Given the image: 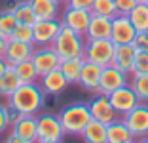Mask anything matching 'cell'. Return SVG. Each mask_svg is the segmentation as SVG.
I'll return each instance as SVG.
<instances>
[{
    "label": "cell",
    "mask_w": 148,
    "mask_h": 143,
    "mask_svg": "<svg viewBox=\"0 0 148 143\" xmlns=\"http://www.w3.org/2000/svg\"><path fill=\"white\" fill-rule=\"evenodd\" d=\"M44 90L40 84H19V88L8 97V107L15 109L23 115H36L42 111Z\"/></svg>",
    "instance_id": "obj_1"
},
{
    "label": "cell",
    "mask_w": 148,
    "mask_h": 143,
    "mask_svg": "<svg viewBox=\"0 0 148 143\" xmlns=\"http://www.w3.org/2000/svg\"><path fill=\"white\" fill-rule=\"evenodd\" d=\"M59 120L65 134L69 135H80L86 128V124L91 120V111H89V105L78 101V103H70L66 107H63L59 111Z\"/></svg>",
    "instance_id": "obj_2"
},
{
    "label": "cell",
    "mask_w": 148,
    "mask_h": 143,
    "mask_svg": "<svg viewBox=\"0 0 148 143\" xmlns=\"http://www.w3.org/2000/svg\"><path fill=\"white\" fill-rule=\"evenodd\" d=\"M51 46L55 48V52L59 53L61 59H66V57H84L86 36L72 31L66 25H61V29H59Z\"/></svg>",
    "instance_id": "obj_3"
},
{
    "label": "cell",
    "mask_w": 148,
    "mask_h": 143,
    "mask_svg": "<svg viewBox=\"0 0 148 143\" xmlns=\"http://www.w3.org/2000/svg\"><path fill=\"white\" fill-rule=\"evenodd\" d=\"M114 52H116V44L110 38H93L86 40V50H84V59L93 61L101 67L112 65Z\"/></svg>",
    "instance_id": "obj_4"
},
{
    "label": "cell",
    "mask_w": 148,
    "mask_h": 143,
    "mask_svg": "<svg viewBox=\"0 0 148 143\" xmlns=\"http://www.w3.org/2000/svg\"><path fill=\"white\" fill-rule=\"evenodd\" d=\"M38 128H36V141L38 143H59L65 137V130L61 126L59 115L46 113L36 117Z\"/></svg>",
    "instance_id": "obj_5"
},
{
    "label": "cell",
    "mask_w": 148,
    "mask_h": 143,
    "mask_svg": "<svg viewBox=\"0 0 148 143\" xmlns=\"http://www.w3.org/2000/svg\"><path fill=\"white\" fill-rule=\"evenodd\" d=\"M127 128L133 132L135 139H144L148 135V105L139 101L129 113L123 115Z\"/></svg>",
    "instance_id": "obj_6"
},
{
    "label": "cell",
    "mask_w": 148,
    "mask_h": 143,
    "mask_svg": "<svg viewBox=\"0 0 148 143\" xmlns=\"http://www.w3.org/2000/svg\"><path fill=\"white\" fill-rule=\"evenodd\" d=\"M31 59H32V63H34V67H36L40 76L49 73V71H53V69H57L59 63H61V57H59V53L55 52V48H53L51 44H49V46L34 48Z\"/></svg>",
    "instance_id": "obj_7"
},
{
    "label": "cell",
    "mask_w": 148,
    "mask_h": 143,
    "mask_svg": "<svg viewBox=\"0 0 148 143\" xmlns=\"http://www.w3.org/2000/svg\"><path fill=\"white\" fill-rule=\"evenodd\" d=\"M137 36V31L131 23L129 15H122L118 13L116 17H112V29H110V40L114 44H133Z\"/></svg>",
    "instance_id": "obj_8"
},
{
    "label": "cell",
    "mask_w": 148,
    "mask_h": 143,
    "mask_svg": "<svg viewBox=\"0 0 148 143\" xmlns=\"http://www.w3.org/2000/svg\"><path fill=\"white\" fill-rule=\"evenodd\" d=\"M61 25H63V21H59L57 17L55 19H38L32 25L34 44L36 46H49V44H53Z\"/></svg>",
    "instance_id": "obj_9"
},
{
    "label": "cell",
    "mask_w": 148,
    "mask_h": 143,
    "mask_svg": "<svg viewBox=\"0 0 148 143\" xmlns=\"http://www.w3.org/2000/svg\"><path fill=\"white\" fill-rule=\"evenodd\" d=\"M108 99H110L112 107L116 109V113L120 115V117H123L125 113H129L131 109L140 101L139 97H137L135 90H133L129 84H125V86H122V88H118V90L110 92Z\"/></svg>",
    "instance_id": "obj_10"
},
{
    "label": "cell",
    "mask_w": 148,
    "mask_h": 143,
    "mask_svg": "<svg viewBox=\"0 0 148 143\" xmlns=\"http://www.w3.org/2000/svg\"><path fill=\"white\" fill-rule=\"evenodd\" d=\"M125 84H129L127 82V73L120 71L114 65L103 67V71H101V80H99V94L108 95L110 92L125 86Z\"/></svg>",
    "instance_id": "obj_11"
},
{
    "label": "cell",
    "mask_w": 148,
    "mask_h": 143,
    "mask_svg": "<svg viewBox=\"0 0 148 143\" xmlns=\"http://www.w3.org/2000/svg\"><path fill=\"white\" fill-rule=\"evenodd\" d=\"M89 19H91V12L89 10H82V8H70L66 6L65 12H63V25L70 27L72 31L80 33V35L86 36V31H87V25H89Z\"/></svg>",
    "instance_id": "obj_12"
},
{
    "label": "cell",
    "mask_w": 148,
    "mask_h": 143,
    "mask_svg": "<svg viewBox=\"0 0 148 143\" xmlns=\"http://www.w3.org/2000/svg\"><path fill=\"white\" fill-rule=\"evenodd\" d=\"M89 111H91V118H97V120L105 122V124H110L114 118H118L120 115L116 113V109L112 107L108 95L105 94H97L95 97L89 103Z\"/></svg>",
    "instance_id": "obj_13"
},
{
    "label": "cell",
    "mask_w": 148,
    "mask_h": 143,
    "mask_svg": "<svg viewBox=\"0 0 148 143\" xmlns=\"http://www.w3.org/2000/svg\"><path fill=\"white\" fill-rule=\"evenodd\" d=\"M101 71L103 67L93 63V61H84V67H82V73H80V80L78 84L87 90L89 94H99V80H101Z\"/></svg>",
    "instance_id": "obj_14"
},
{
    "label": "cell",
    "mask_w": 148,
    "mask_h": 143,
    "mask_svg": "<svg viewBox=\"0 0 148 143\" xmlns=\"http://www.w3.org/2000/svg\"><path fill=\"white\" fill-rule=\"evenodd\" d=\"M34 52V42H23V40H8L4 57L8 59L10 65H15L19 61L31 59Z\"/></svg>",
    "instance_id": "obj_15"
},
{
    "label": "cell",
    "mask_w": 148,
    "mask_h": 143,
    "mask_svg": "<svg viewBox=\"0 0 148 143\" xmlns=\"http://www.w3.org/2000/svg\"><path fill=\"white\" fill-rule=\"evenodd\" d=\"M131 141H135V135L127 128L123 117L114 118L110 124H106V143H131Z\"/></svg>",
    "instance_id": "obj_16"
},
{
    "label": "cell",
    "mask_w": 148,
    "mask_h": 143,
    "mask_svg": "<svg viewBox=\"0 0 148 143\" xmlns=\"http://www.w3.org/2000/svg\"><path fill=\"white\" fill-rule=\"evenodd\" d=\"M135 56H137V48L133 44H116L112 65L129 74L131 69H133V63H135Z\"/></svg>",
    "instance_id": "obj_17"
},
{
    "label": "cell",
    "mask_w": 148,
    "mask_h": 143,
    "mask_svg": "<svg viewBox=\"0 0 148 143\" xmlns=\"http://www.w3.org/2000/svg\"><path fill=\"white\" fill-rule=\"evenodd\" d=\"M40 86H42V90L46 92V94L59 95L61 92L66 90L69 80H66L65 74L61 73V69L57 67V69H53V71H49V73H46V74L40 76Z\"/></svg>",
    "instance_id": "obj_18"
},
{
    "label": "cell",
    "mask_w": 148,
    "mask_h": 143,
    "mask_svg": "<svg viewBox=\"0 0 148 143\" xmlns=\"http://www.w3.org/2000/svg\"><path fill=\"white\" fill-rule=\"evenodd\" d=\"M110 29H112V19L110 17L91 13V19H89V25H87V31H86V38L89 40L110 38Z\"/></svg>",
    "instance_id": "obj_19"
},
{
    "label": "cell",
    "mask_w": 148,
    "mask_h": 143,
    "mask_svg": "<svg viewBox=\"0 0 148 143\" xmlns=\"http://www.w3.org/2000/svg\"><path fill=\"white\" fill-rule=\"evenodd\" d=\"M36 128H38V120H36L34 115H23L13 124V132L21 137L23 143H34L36 141Z\"/></svg>",
    "instance_id": "obj_20"
},
{
    "label": "cell",
    "mask_w": 148,
    "mask_h": 143,
    "mask_svg": "<svg viewBox=\"0 0 148 143\" xmlns=\"http://www.w3.org/2000/svg\"><path fill=\"white\" fill-rule=\"evenodd\" d=\"M80 137L86 143H106V124L97 120V118H91L86 124Z\"/></svg>",
    "instance_id": "obj_21"
},
{
    "label": "cell",
    "mask_w": 148,
    "mask_h": 143,
    "mask_svg": "<svg viewBox=\"0 0 148 143\" xmlns=\"http://www.w3.org/2000/svg\"><path fill=\"white\" fill-rule=\"evenodd\" d=\"M84 61H86L84 57H66V59H61L59 69H61L63 74H65V78L69 80V84H78Z\"/></svg>",
    "instance_id": "obj_22"
},
{
    "label": "cell",
    "mask_w": 148,
    "mask_h": 143,
    "mask_svg": "<svg viewBox=\"0 0 148 143\" xmlns=\"http://www.w3.org/2000/svg\"><path fill=\"white\" fill-rule=\"evenodd\" d=\"M13 71H15V74H17L19 82L21 84H31V82H36L40 78L38 71H36L34 63H32V59H25V61H19V63H15L13 65Z\"/></svg>",
    "instance_id": "obj_23"
},
{
    "label": "cell",
    "mask_w": 148,
    "mask_h": 143,
    "mask_svg": "<svg viewBox=\"0 0 148 143\" xmlns=\"http://www.w3.org/2000/svg\"><path fill=\"white\" fill-rule=\"evenodd\" d=\"M129 19L137 33L148 31V4L146 2H137V6L129 12Z\"/></svg>",
    "instance_id": "obj_24"
},
{
    "label": "cell",
    "mask_w": 148,
    "mask_h": 143,
    "mask_svg": "<svg viewBox=\"0 0 148 143\" xmlns=\"http://www.w3.org/2000/svg\"><path fill=\"white\" fill-rule=\"evenodd\" d=\"M38 19H55L59 13V4L55 0H31Z\"/></svg>",
    "instance_id": "obj_25"
},
{
    "label": "cell",
    "mask_w": 148,
    "mask_h": 143,
    "mask_svg": "<svg viewBox=\"0 0 148 143\" xmlns=\"http://www.w3.org/2000/svg\"><path fill=\"white\" fill-rule=\"evenodd\" d=\"M13 15H15L17 23L34 25V23L38 21L36 12H34V8H32V4H31V0H21V2H17V6L13 8Z\"/></svg>",
    "instance_id": "obj_26"
},
{
    "label": "cell",
    "mask_w": 148,
    "mask_h": 143,
    "mask_svg": "<svg viewBox=\"0 0 148 143\" xmlns=\"http://www.w3.org/2000/svg\"><path fill=\"white\" fill-rule=\"evenodd\" d=\"M19 78L13 71V67H10L6 73L0 74V95H4V97H10L13 92L19 88Z\"/></svg>",
    "instance_id": "obj_27"
},
{
    "label": "cell",
    "mask_w": 148,
    "mask_h": 143,
    "mask_svg": "<svg viewBox=\"0 0 148 143\" xmlns=\"http://www.w3.org/2000/svg\"><path fill=\"white\" fill-rule=\"evenodd\" d=\"M91 13H97V15H105V17H116L118 15V10L114 0H93V6H91Z\"/></svg>",
    "instance_id": "obj_28"
},
{
    "label": "cell",
    "mask_w": 148,
    "mask_h": 143,
    "mask_svg": "<svg viewBox=\"0 0 148 143\" xmlns=\"http://www.w3.org/2000/svg\"><path fill=\"white\" fill-rule=\"evenodd\" d=\"M17 25V19L13 15V12H8V10H2L0 12V33L6 36V40L12 38V33Z\"/></svg>",
    "instance_id": "obj_29"
},
{
    "label": "cell",
    "mask_w": 148,
    "mask_h": 143,
    "mask_svg": "<svg viewBox=\"0 0 148 143\" xmlns=\"http://www.w3.org/2000/svg\"><path fill=\"white\" fill-rule=\"evenodd\" d=\"M129 86L135 90L140 101H148V74H133V80Z\"/></svg>",
    "instance_id": "obj_30"
},
{
    "label": "cell",
    "mask_w": 148,
    "mask_h": 143,
    "mask_svg": "<svg viewBox=\"0 0 148 143\" xmlns=\"http://www.w3.org/2000/svg\"><path fill=\"white\" fill-rule=\"evenodd\" d=\"M10 40H23V42H34V36H32V25H27V23H17L15 29L12 33V38Z\"/></svg>",
    "instance_id": "obj_31"
},
{
    "label": "cell",
    "mask_w": 148,
    "mask_h": 143,
    "mask_svg": "<svg viewBox=\"0 0 148 143\" xmlns=\"http://www.w3.org/2000/svg\"><path fill=\"white\" fill-rule=\"evenodd\" d=\"M131 74H148V52H137Z\"/></svg>",
    "instance_id": "obj_32"
},
{
    "label": "cell",
    "mask_w": 148,
    "mask_h": 143,
    "mask_svg": "<svg viewBox=\"0 0 148 143\" xmlns=\"http://www.w3.org/2000/svg\"><path fill=\"white\" fill-rule=\"evenodd\" d=\"M42 111H46V113H57V111H59V99H57L55 94H46V92H44Z\"/></svg>",
    "instance_id": "obj_33"
},
{
    "label": "cell",
    "mask_w": 148,
    "mask_h": 143,
    "mask_svg": "<svg viewBox=\"0 0 148 143\" xmlns=\"http://www.w3.org/2000/svg\"><path fill=\"white\" fill-rule=\"evenodd\" d=\"M114 4H116L118 13H122V15H129V12L137 6V0H114Z\"/></svg>",
    "instance_id": "obj_34"
},
{
    "label": "cell",
    "mask_w": 148,
    "mask_h": 143,
    "mask_svg": "<svg viewBox=\"0 0 148 143\" xmlns=\"http://www.w3.org/2000/svg\"><path fill=\"white\" fill-rule=\"evenodd\" d=\"M133 46L137 48V52H148V31L137 33L135 40H133Z\"/></svg>",
    "instance_id": "obj_35"
},
{
    "label": "cell",
    "mask_w": 148,
    "mask_h": 143,
    "mask_svg": "<svg viewBox=\"0 0 148 143\" xmlns=\"http://www.w3.org/2000/svg\"><path fill=\"white\" fill-rule=\"evenodd\" d=\"M10 128V118H8V105L0 103V135Z\"/></svg>",
    "instance_id": "obj_36"
},
{
    "label": "cell",
    "mask_w": 148,
    "mask_h": 143,
    "mask_svg": "<svg viewBox=\"0 0 148 143\" xmlns=\"http://www.w3.org/2000/svg\"><path fill=\"white\" fill-rule=\"evenodd\" d=\"M66 6H70V8H82V10H89V12H91L93 0H66Z\"/></svg>",
    "instance_id": "obj_37"
},
{
    "label": "cell",
    "mask_w": 148,
    "mask_h": 143,
    "mask_svg": "<svg viewBox=\"0 0 148 143\" xmlns=\"http://www.w3.org/2000/svg\"><path fill=\"white\" fill-rule=\"evenodd\" d=\"M21 117H23V113H19V111H15V109L8 107V118H10V126H13V124H15V122H17Z\"/></svg>",
    "instance_id": "obj_38"
},
{
    "label": "cell",
    "mask_w": 148,
    "mask_h": 143,
    "mask_svg": "<svg viewBox=\"0 0 148 143\" xmlns=\"http://www.w3.org/2000/svg\"><path fill=\"white\" fill-rule=\"evenodd\" d=\"M10 67H13V65H10V63H8V59H6L4 56H0V74H2V73H6V71H8Z\"/></svg>",
    "instance_id": "obj_39"
},
{
    "label": "cell",
    "mask_w": 148,
    "mask_h": 143,
    "mask_svg": "<svg viewBox=\"0 0 148 143\" xmlns=\"http://www.w3.org/2000/svg\"><path fill=\"white\" fill-rule=\"evenodd\" d=\"M4 10H8V12H13V8L17 6V0H4Z\"/></svg>",
    "instance_id": "obj_40"
},
{
    "label": "cell",
    "mask_w": 148,
    "mask_h": 143,
    "mask_svg": "<svg viewBox=\"0 0 148 143\" xmlns=\"http://www.w3.org/2000/svg\"><path fill=\"white\" fill-rule=\"evenodd\" d=\"M6 46H8V40H6V36L2 35V33H0V56H4Z\"/></svg>",
    "instance_id": "obj_41"
},
{
    "label": "cell",
    "mask_w": 148,
    "mask_h": 143,
    "mask_svg": "<svg viewBox=\"0 0 148 143\" xmlns=\"http://www.w3.org/2000/svg\"><path fill=\"white\" fill-rule=\"evenodd\" d=\"M6 139H8V141H12V143H23V141H21V137H19V135L15 134L13 130H12V134H10V135H8Z\"/></svg>",
    "instance_id": "obj_42"
},
{
    "label": "cell",
    "mask_w": 148,
    "mask_h": 143,
    "mask_svg": "<svg viewBox=\"0 0 148 143\" xmlns=\"http://www.w3.org/2000/svg\"><path fill=\"white\" fill-rule=\"evenodd\" d=\"M55 2H57V4H65L66 6V0H55Z\"/></svg>",
    "instance_id": "obj_43"
},
{
    "label": "cell",
    "mask_w": 148,
    "mask_h": 143,
    "mask_svg": "<svg viewBox=\"0 0 148 143\" xmlns=\"http://www.w3.org/2000/svg\"><path fill=\"white\" fill-rule=\"evenodd\" d=\"M137 2H144V0H137Z\"/></svg>",
    "instance_id": "obj_44"
},
{
    "label": "cell",
    "mask_w": 148,
    "mask_h": 143,
    "mask_svg": "<svg viewBox=\"0 0 148 143\" xmlns=\"http://www.w3.org/2000/svg\"><path fill=\"white\" fill-rule=\"evenodd\" d=\"M144 2H146V4H148V0H144Z\"/></svg>",
    "instance_id": "obj_45"
}]
</instances>
